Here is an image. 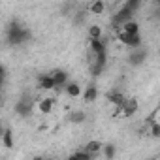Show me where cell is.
<instances>
[{"label":"cell","mask_w":160,"mask_h":160,"mask_svg":"<svg viewBox=\"0 0 160 160\" xmlns=\"http://www.w3.org/2000/svg\"><path fill=\"white\" fill-rule=\"evenodd\" d=\"M30 30L28 28H25L21 23H17V21H13L12 25H8V28H6V40H8V43L10 45H21V43H27L28 40H30Z\"/></svg>","instance_id":"6da1fadb"},{"label":"cell","mask_w":160,"mask_h":160,"mask_svg":"<svg viewBox=\"0 0 160 160\" xmlns=\"http://www.w3.org/2000/svg\"><path fill=\"white\" fill-rule=\"evenodd\" d=\"M117 38H119V42L122 43V45H126V47H141L143 45V40H141V34L138 32V34H128V32H124L122 28H119L117 27Z\"/></svg>","instance_id":"7a4b0ae2"},{"label":"cell","mask_w":160,"mask_h":160,"mask_svg":"<svg viewBox=\"0 0 160 160\" xmlns=\"http://www.w3.org/2000/svg\"><path fill=\"white\" fill-rule=\"evenodd\" d=\"M94 57H92V64H91V73L94 75V77H98L102 72H104V68H106V62H108V55H106V51L104 53H92Z\"/></svg>","instance_id":"3957f363"},{"label":"cell","mask_w":160,"mask_h":160,"mask_svg":"<svg viewBox=\"0 0 160 160\" xmlns=\"http://www.w3.org/2000/svg\"><path fill=\"white\" fill-rule=\"evenodd\" d=\"M147 58V51L143 47H132V51L128 53V64L130 66H141Z\"/></svg>","instance_id":"277c9868"},{"label":"cell","mask_w":160,"mask_h":160,"mask_svg":"<svg viewBox=\"0 0 160 160\" xmlns=\"http://www.w3.org/2000/svg\"><path fill=\"white\" fill-rule=\"evenodd\" d=\"M134 13H136V12H134V10H130V8L124 4V6H122V8L115 13V17H113V27L117 28L119 25H124L126 21H130V19L134 17Z\"/></svg>","instance_id":"5b68a950"},{"label":"cell","mask_w":160,"mask_h":160,"mask_svg":"<svg viewBox=\"0 0 160 160\" xmlns=\"http://www.w3.org/2000/svg\"><path fill=\"white\" fill-rule=\"evenodd\" d=\"M13 111H15V115H19V117H28V115L32 113V100H28V98L17 100L15 106H13Z\"/></svg>","instance_id":"8992f818"},{"label":"cell","mask_w":160,"mask_h":160,"mask_svg":"<svg viewBox=\"0 0 160 160\" xmlns=\"http://www.w3.org/2000/svg\"><path fill=\"white\" fill-rule=\"evenodd\" d=\"M106 100H108L109 104H113L115 108H122L124 102H126V96H124L121 91H108V92H106Z\"/></svg>","instance_id":"52a82bcc"},{"label":"cell","mask_w":160,"mask_h":160,"mask_svg":"<svg viewBox=\"0 0 160 160\" xmlns=\"http://www.w3.org/2000/svg\"><path fill=\"white\" fill-rule=\"evenodd\" d=\"M53 79H55V91H62L68 83H70V79H68V73L64 70H55L53 72Z\"/></svg>","instance_id":"ba28073f"},{"label":"cell","mask_w":160,"mask_h":160,"mask_svg":"<svg viewBox=\"0 0 160 160\" xmlns=\"http://www.w3.org/2000/svg\"><path fill=\"white\" fill-rule=\"evenodd\" d=\"M138 109H139L138 98H126V102L122 106V117H132V115H136Z\"/></svg>","instance_id":"9c48e42d"},{"label":"cell","mask_w":160,"mask_h":160,"mask_svg":"<svg viewBox=\"0 0 160 160\" xmlns=\"http://www.w3.org/2000/svg\"><path fill=\"white\" fill-rule=\"evenodd\" d=\"M83 149H85V151H89V152L92 154V158H96V156L102 152L104 143H102L100 139H91V141H87V145H83Z\"/></svg>","instance_id":"30bf717a"},{"label":"cell","mask_w":160,"mask_h":160,"mask_svg":"<svg viewBox=\"0 0 160 160\" xmlns=\"http://www.w3.org/2000/svg\"><path fill=\"white\" fill-rule=\"evenodd\" d=\"M38 87L42 89V91H55V79H53V73H49V75H40V79H38Z\"/></svg>","instance_id":"8fae6325"},{"label":"cell","mask_w":160,"mask_h":160,"mask_svg":"<svg viewBox=\"0 0 160 160\" xmlns=\"http://www.w3.org/2000/svg\"><path fill=\"white\" fill-rule=\"evenodd\" d=\"M96 98H98V89H96V85H89V87L85 89V92H83V100H85L87 104H92V102H96Z\"/></svg>","instance_id":"7c38bea8"},{"label":"cell","mask_w":160,"mask_h":160,"mask_svg":"<svg viewBox=\"0 0 160 160\" xmlns=\"http://www.w3.org/2000/svg\"><path fill=\"white\" fill-rule=\"evenodd\" d=\"M89 12L92 15H102L106 12V2L104 0H92V2L89 4Z\"/></svg>","instance_id":"4fadbf2b"},{"label":"cell","mask_w":160,"mask_h":160,"mask_svg":"<svg viewBox=\"0 0 160 160\" xmlns=\"http://www.w3.org/2000/svg\"><path fill=\"white\" fill-rule=\"evenodd\" d=\"M64 89H66V94H68L70 98H77V96H81V85L75 83V81H70Z\"/></svg>","instance_id":"5bb4252c"},{"label":"cell","mask_w":160,"mask_h":160,"mask_svg":"<svg viewBox=\"0 0 160 160\" xmlns=\"http://www.w3.org/2000/svg\"><path fill=\"white\" fill-rule=\"evenodd\" d=\"M38 109H40L42 115H49V113L53 111V98H43V100H40Z\"/></svg>","instance_id":"9a60e30c"},{"label":"cell","mask_w":160,"mask_h":160,"mask_svg":"<svg viewBox=\"0 0 160 160\" xmlns=\"http://www.w3.org/2000/svg\"><path fill=\"white\" fill-rule=\"evenodd\" d=\"M91 51L92 53H104L106 51V42L102 38H91Z\"/></svg>","instance_id":"2e32d148"},{"label":"cell","mask_w":160,"mask_h":160,"mask_svg":"<svg viewBox=\"0 0 160 160\" xmlns=\"http://www.w3.org/2000/svg\"><path fill=\"white\" fill-rule=\"evenodd\" d=\"M121 28H122L124 32H128V34H138V32H139V23L134 21V19H130V21H126L124 25H121Z\"/></svg>","instance_id":"e0dca14e"},{"label":"cell","mask_w":160,"mask_h":160,"mask_svg":"<svg viewBox=\"0 0 160 160\" xmlns=\"http://www.w3.org/2000/svg\"><path fill=\"white\" fill-rule=\"evenodd\" d=\"M68 121H70L72 124H81V122L87 121V115H85L83 111H72L70 117H68Z\"/></svg>","instance_id":"ac0fdd59"},{"label":"cell","mask_w":160,"mask_h":160,"mask_svg":"<svg viewBox=\"0 0 160 160\" xmlns=\"http://www.w3.org/2000/svg\"><path fill=\"white\" fill-rule=\"evenodd\" d=\"M2 145L6 149H13V136H12V130L10 128H6L2 132Z\"/></svg>","instance_id":"d6986e66"},{"label":"cell","mask_w":160,"mask_h":160,"mask_svg":"<svg viewBox=\"0 0 160 160\" xmlns=\"http://www.w3.org/2000/svg\"><path fill=\"white\" fill-rule=\"evenodd\" d=\"M92 158V154L89 152V151H75V152H72L70 154V160H91Z\"/></svg>","instance_id":"ffe728a7"},{"label":"cell","mask_w":160,"mask_h":160,"mask_svg":"<svg viewBox=\"0 0 160 160\" xmlns=\"http://www.w3.org/2000/svg\"><path fill=\"white\" fill-rule=\"evenodd\" d=\"M102 154H104L106 158H115V154H117V147L111 145V143H106L104 149H102Z\"/></svg>","instance_id":"44dd1931"},{"label":"cell","mask_w":160,"mask_h":160,"mask_svg":"<svg viewBox=\"0 0 160 160\" xmlns=\"http://www.w3.org/2000/svg\"><path fill=\"white\" fill-rule=\"evenodd\" d=\"M89 38H102V28L98 25H91L89 27Z\"/></svg>","instance_id":"7402d4cb"},{"label":"cell","mask_w":160,"mask_h":160,"mask_svg":"<svg viewBox=\"0 0 160 160\" xmlns=\"http://www.w3.org/2000/svg\"><path fill=\"white\" fill-rule=\"evenodd\" d=\"M151 136L156 138V139H160V122L151 121Z\"/></svg>","instance_id":"603a6c76"},{"label":"cell","mask_w":160,"mask_h":160,"mask_svg":"<svg viewBox=\"0 0 160 160\" xmlns=\"http://www.w3.org/2000/svg\"><path fill=\"white\" fill-rule=\"evenodd\" d=\"M130 10H134V12H138L139 10V6H141V0H126V2H124Z\"/></svg>","instance_id":"cb8c5ba5"},{"label":"cell","mask_w":160,"mask_h":160,"mask_svg":"<svg viewBox=\"0 0 160 160\" xmlns=\"http://www.w3.org/2000/svg\"><path fill=\"white\" fill-rule=\"evenodd\" d=\"M154 4L158 6V10H160V0H154Z\"/></svg>","instance_id":"d4e9b609"}]
</instances>
